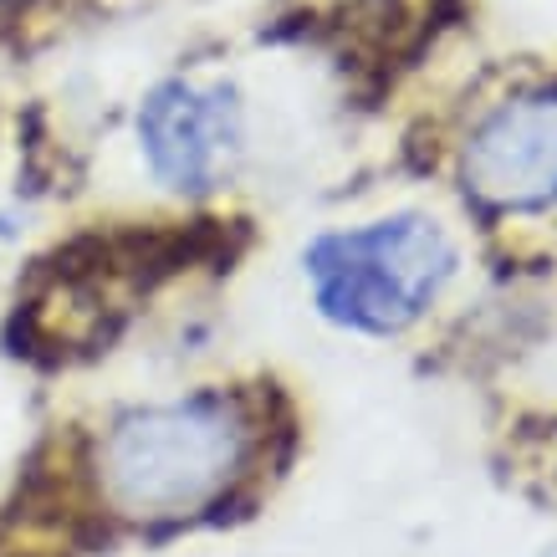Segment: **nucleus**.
<instances>
[{
  "label": "nucleus",
  "mask_w": 557,
  "mask_h": 557,
  "mask_svg": "<svg viewBox=\"0 0 557 557\" xmlns=\"http://www.w3.org/2000/svg\"><path fill=\"white\" fill-rule=\"evenodd\" d=\"M246 450V405L225 388H205L180 405L123 414L102 440V491L134 517L195 511L236 481Z\"/></svg>",
  "instance_id": "f257e3e1"
},
{
  "label": "nucleus",
  "mask_w": 557,
  "mask_h": 557,
  "mask_svg": "<svg viewBox=\"0 0 557 557\" xmlns=\"http://www.w3.org/2000/svg\"><path fill=\"white\" fill-rule=\"evenodd\" d=\"M312 302L327 322L394 338L456 276V246L430 215H388L358 231H327L302 251Z\"/></svg>",
  "instance_id": "f03ea898"
},
{
  "label": "nucleus",
  "mask_w": 557,
  "mask_h": 557,
  "mask_svg": "<svg viewBox=\"0 0 557 557\" xmlns=\"http://www.w3.org/2000/svg\"><path fill=\"white\" fill-rule=\"evenodd\" d=\"M138 144L159 185L180 195L215 189L240 153L236 87H195L185 77L159 83L138 108Z\"/></svg>",
  "instance_id": "7ed1b4c3"
},
{
  "label": "nucleus",
  "mask_w": 557,
  "mask_h": 557,
  "mask_svg": "<svg viewBox=\"0 0 557 557\" xmlns=\"http://www.w3.org/2000/svg\"><path fill=\"white\" fill-rule=\"evenodd\" d=\"M466 189L491 210H542L557 200V92L502 102L466 144Z\"/></svg>",
  "instance_id": "20e7f679"
}]
</instances>
